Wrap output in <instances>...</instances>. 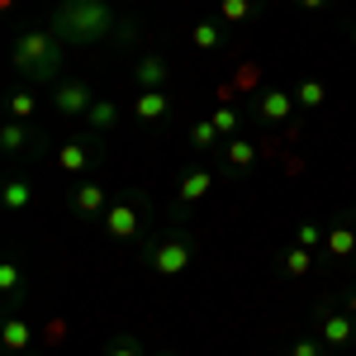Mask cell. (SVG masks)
Listing matches in <instances>:
<instances>
[{"mask_svg": "<svg viewBox=\"0 0 356 356\" xmlns=\"http://www.w3.org/2000/svg\"><path fill=\"white\" fill-rule=\"evenodd\" d=\"M57 105H62V114H81L86 105H90V90H86L81 81L62 86V90H57Z\"/></svg>", "mask_w": 356, "mask_h": 356, "instance_id": "cell-5", "label": "cell"}, {"mask_svg": "<svg viewBox=\"0 0 356 356\" xmlns=\"http://www.w3.org/2000/svg\"><path fill=\"white\" fill-rule=\"evenodd\" d=\"M110 356H138V352H134V342H119V347H114Z\"/></svg>", "mask_w": 356, "mask_h": 356, "instance_id": "cell-29", "label": "cell"}, {"mask_svg": "<svg viewBox=\"0 0 356 356\" xmlns=\"http://www.w3.org/2000/svg\"><path fill=\"white\" fill-rule=\"evenodd\" d=\"M5 347H10V352H24L29 347V323L10 318V323H5Z\"/></svg>", "mask_w": 356, "mask_h": 356, "instance_id": "cell-12", "label": "cell"}, {"mask_svg": "<svg viewBox=\"0 0 356 356\" xmlns=\"http://www.w3.org/2000/svg\"><path fill=\"white\" fill-rule=\"evenodd\" d=\"M24 124H19V119H15V124H5V129H0V147H10V152H19V147H24Z\"/></svg>", "mask_w": 356, "mask_h": 356, "instance_id": "cell-14", "label": "cell"}, {"mask_svg": "<svg viewBox=\"0 0 356 356\" xmlns=\"http://www.w3.org/2000/svg\"><path fill=\"white\" fill-rule=\"evenodd\" d=\"M209 181H214L209 171H195V176H186V186H181V200H186V204H191V200H200V195L209 191Z\"/></svg>", "mask_w": 356, "mask_h": 356, "instance_id": "cell-11", "label": "cell"}, {"mask_svg": "<svg viewBox=\"0 0 356 356\" xmlns=\"http://www.w3.org/2000/svg\"><path fill=\"white\" fill-rule=\"evenodd\" d=\"M114 119H119V110H114L110 100H95V105H90V124H95V129H105Z\"/></svg>", "mask_w": 356, "mask_h": 356, "instance_id": "cell-18", "label": "cell"}, {"mask_svg": "<svg viewBox=\"0 0 356 356\" xmlns=\"http://www.w3.org/2000/svg\"><path fill=\"white\" fill-rule=\"evenodd\" d=\"M57 162L67 166V171H81V166H86V147H81V143H67V147L57 152Z\"/></svg>", "mask_w": 356, "mask_h": 356, "instance_id": "cell-15", "label": "cell"}, {"mask_svg": "<svg viewBox=\"0 0 356 356\" xmlns=\"http://www.w3.org/2000/svg\"><path fill=\"white\" fill-rule=\"evenodd\" d=\"M162 76H166V67L157 62V57H147V62L138 67V81H143V90H157V86H162Z\"/></svg>", "mask_w": 356, "mask_h": 356, "instance_id": "cell-10", "label": "cell"}, {"mask_svg": "<svg viewBox=\"0 0 356 356\" xmlns=\"http://www.w3.org/2000/svg\"><path fill=\"white\" fill-rule=\"evenodd\" d=\"M186 261H191V252H186V243H162L157 252H152V266H157L162 275L186 271Z\"/></svg>", "mask_w": 356, "mask_h": 356, "instance_id": "cell-3", "label": "cell"}, {"mask_svg": "<svg viewBox=\"0 0 356 356\" xmlns=\"http://www.w3.org/2000/svg\"><path fill=\"white\" fill-rule=\"evenodd\" d=\"M57 24L67 38H100V33H110V10L100 5V0H67L62 10H57Z\"/></svg>", "mask_w": 356, "mask_h": 356, "instance_id": "cell-1", "label": "cell"}, {"mask_svg": "<svg viewBox=\"0 0 356 356\" xmlns=\"http://www.w3.org/2000/svg\"><path fill=\"white\" fill-rule=\"evenodd\" d=\"M295 356H318V347L314 342H295Z\"/></svg>", "mask_w": 356, "mask_h": 356, "instance_id": "cell-28", "label": "cell"}, {"mask_svg": "<svg viewBox=\"0 0 356 356\" xmlns=\"http://www.w3.org/2000/svg\"><path fill=\"white\" fill-rule=\"evenodd\" d=\"M290 110H295V100H290L285 90H271V95H261V114H266V119H285Z\"/></svg>", "mask_w": 356, "mask_h": 356, "instance_id": "cell-8", "label": "cell"}, {"mask_svg": "<svg viewBox=\"0 0 356 356\" xmlns=\"http://www.w3.org/2000/svg\"><path fill=\"white\" fill-rule=\"evenodd\" d=\"M134 110H138V119H162V114H166V95H162V90H143Z\"/></svg>", "mask_w": 356, "mask_h": 356, "instance_id": "cell-6", "label": "cell"}, {"mask_svg": "<svg viewBox=\"0 0 356 356\" xmlns=\"http://www.w3.org/2000/svg\"><path fill=\"white\" fill-rule=\"evenodd\" d=\"M295 100L314 110V105H323V100H328V90H323V86H318V81H304V86H300V95H295Z\"/></svg>", "mask_w": 356, "mask_h": 356, "instance_id": "cell-16", "label": "cell"}, {"mask_svg": "<svg viewBox=\"0 0 356 356\" xmlns=\"http://www.w3.org/2000/svg\"><path fill=\"white\" fill-rule=\"evenodd\" d=\"M228 162H233V166L257 162V143H228Z\"/></svg>", "mask_w": 356, "mask_h": 356, "instance_id": "cell-17", "label": "cell"}, {"mask_svg": "<svg viewBox=\"0 0 356 356\" xmlns=\"http://www.w3.org/2000/svg\"><path fill=\"white\" fill-rule=\"evenodd\" d=\"M15 285H19V266L5 261V266H0V290H15Z\"/></svg>", "mask_w": 356, "mask_h": 356, "instance_id": "cell-25", "label": "cell"}, {"mask_svg": "<svg viewBox=\"0 0 356 356\" xmlns=\"http://www.w3.org/2000/svg\"><path fill=\"white\" fill-rule=\"evenodd\" d=\"M76 209H81V214L105 209V191H100V186H81V195H76Z\"/></svg>", "mask_w": 356, "mask_h": 356, "instance_id": "cell-13", "label": "cell"}, {"mask_svg": "<svg viewBox=\"0 0 356 356\" xmlns=\"http://www.w3.org/2000/svg\"><path fill=\"white\" fill-rule=\"evenodd\" d=\"M323 337H328L332 347H347V342H352V323H347L342 314H328V318H323Z\"/></svg>", "mask_w": 356, "mask_h": 356, "instance_id": "cell-7", "label": "cell"}, {"mask_svg": "<svg viewBox=\"0 0 356 356\" xmlns=\"http://www.w3.org/2000/svg\"><path fill=\"white\" fill-rule=\"evenodd\" d=\"M223 15H228V19H243V15H247V0H223Z\"/></svg>", "mask_w": 356, "mask_h": 356, "instance_id": "cell-26", "label": "cell"}, {"mask_svg": "<svg viewBox=\"0 0 356 356\" xmlns=\"http://www.w3.org/2000/svg\"><path fill=\"white\" fill-rule=\"evenodd\" d=\"M105 228H110L114 238H134L138 233V214L129 209V204H114L110 214H105Z\"/></svg>", "mask_w": 356, "mask_h": 356, "instance_id": "cell-4", "label": "cell"}, {"mask_svg": "<svg viewBox=\"0 0 356 356\" xmlns=\"http://www.w3.org/2000/svg\"><path fill=\"white\" fill-rule=\"evenodd\" d=\"M352 247H356L352 228H332V233H328V252H332V257H352Z\"/></svg>", "mask_w": 356, "mask_h": 356, "instance_id": "cell-9", "label": "cell"}, {"mask_svg": "<svg viewBox=\"0 0 356 356\" xmlns=\"http://www.w3.org/2000/svg\"><path fill=\"white\" fill-rule=\"evenodd\" d=\"M195 48H219V24H195Z\"/></svg>", "mask_w": 356, "mask_h": 356, "instance_id": "cell-20", "label": "cell"}, {"mask_svg": "<svg viewBox=\"0 0 356 356\" xmlns=\"http://www.w3.org/2000/svg\"><path fill=\"white\" fill-rule=\"evenodd\" d=\"M285 271H290V275H304V271H309V247H295V252L285 257Z\"/></svg>", "mask_w": 356, "mask_h": 356, "instance_id": "cell-21", "label": "cell"}, {"mask_svg": "<svg viewBox=\"0 0 356 356\" xmlns=\"http://www.w3.org/2000/svg\"><path fill=\"white\" fill-rule=\"evenodd\" d=\"M10 114H15V119L24 124L29 114H33V100H29V95H15V100H10Z\"/></svg>", "mask_w": 356, "mask_h": 356, "instance_id": "cell-24", "label": "cell"}, {"mask_svg": "<svg viewBox=\"0 0 356 356\" xmlns=\"http://www.w3.org/2000/svg\"><path fill=\"white\" fill-rule=\"evenodd\" d=\"M300 5H304V10H318V5H323V0H300Z\"/></svg>", "mask_w": 356, "mask_h": 356, "instance_id": "cell-30", "label": "cell"}, {"mask_svg": "<svg viewBox=\"0 0 356 356\" xmlns=\"http://www.w3.org/2000/svg\"><path fill=\"white\" fill-rule=\"evenodd\" d=\"M195 147H214V138H219V129H214V124H195Z\"/></svg>", "mask_w": 356, "mask_h": 356, "instance_id": "cell-23", "label": "cell"}, {"mask_svg": "<svg viewBox=\"0 0 356 356\" xmlns=\"http://www.w3.org/2000/svg\"><path fill=\"white\" fill-rule=\"evenodd\" d=\"M5 204H10V209H24L29 204V181H10V186H5Z\"/></svg>", "mask_w": 356, "mask_h": 356, "instance_id": "cell-19", "label": "cell"}, {"mask_svg": "<svg viewBox=\"0 0 356 356\" xmlns=\"http://www.w3.org/2000/svg\"><path fill=\"white\" fill-rule=\"evenodd\" d=\"M352 43H356V24H352Z\"/></svg>", "mask_w": 356, "mask_h": 356, "instance_id": "cell-32", "label": "cell"}, {"mask_svg": "<svg viewBox=\"0 0 356 356\" xmlns=\"http://www.w3.org/2000/svg\"><path fill=\"white\" fill-rule=\"evenodd\" d=\"M15 62H19V72L48 76V72L57 67V43L43 33V29H33V33H24V38L15 43Z\"/></svg>", "mask_w": 356, "mask_h": 356, "instance_id": "cell-2", "label": "cell"}, {"mask_svg": "<svg viewBox=\"0 0 356 356\" xmlns=\"http://www.w3.org/2000/svg\"><path fill=\"white\" fill-rule=\"evenodd\" d=\"M209 124H214V129H219V138H223V134H233V129H238V114L223 105V110H214V119H209Z\"/></svg>", "mask_w": 356, "mask_h": 356, "instance_id": "cell-22", "label": "cell"}, {"mask_svg": "<svg viewBox=\"0 0 356 356\" xmlns=\"http://www.w3.org/2000/svg\"><path fill=\"white\" fill-rule=\"evenodd\" d=\"M314 243H318V228H314V223H304V228H300V247H314Z\"/></svg>", "mask_w": 356, "mask_h": 356, "instance_id": "cell-27", "label": "cell"}, {"mask_svg": "<svg viewBox=\"0 0 356 356\" xmlns=\"http://www.w3.org/2000/svg\"><path fill=\"white\" fill-rule=\"evenodd\" d=\"M347 309H352V314H356V295H352V300H347Z\"/></svg>", "mask_w": 356, "mask_h": 356, "instance_id": "cell-31", "label": "cell"}]
</instances>
